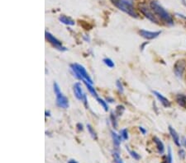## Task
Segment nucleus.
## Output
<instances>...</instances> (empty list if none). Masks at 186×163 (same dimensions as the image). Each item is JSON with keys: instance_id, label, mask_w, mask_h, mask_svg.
I'll return each mask as SVG.
<instances>
[{"instance_id": "obj_1", "label": "nucleus", "mask_w": 186, "mask_h": 163, "mask_svg": "<svg viewBox=\"0 0 186 163\" xmlns=\"http://www.w3.org/2000/svg\"><path fill=\"white\" fill-rule=\"evenodd\" d=\"M150 7L153 11V13H155V15L158 17L164 23L169 25V26L174 25V20H173L172 16L158 2L152 1L150 3Z\"/></svg>"}, {"instance_id": "obj_2", "label": "nucleus", "mask_w": 186, "mask_h": 163, "mask_svg": "<svg viewBox=\"0 0 186 163\" xmlns=\"http://www.w3.org/2000/svg\"><path fill=\"white\" fill-rule=\"evenodd\" d=\"M112 3L119 10L124 12L133 17H138V14L134 8V0H111Z\"/></svg>"}, {"instance_id": "obj_3", "label": "nucleus", "mask_w": 186, "mask_h": 163, "mask_svg": "<svg viewBox=\"0 0 186 163\" xmlns=\"http://www.w3.org/2000/svg\"><path fill=\"white\" fill-rule=\"evenodd\" d=\"M70 69H71L72 72L74 73V74L77 78L80 79L82 81L88 82L89 83L93 84V80L89 77V74L86 71V69L82 65H80L79 63H73V64H70Z\"/></svg>"}, {"instance_id": "obj_4", "label": "nucleus", "mask_w": 186, "mask_h": 163, "mask_svg": "<svg viewBox=\"0 0 186 163\" xmlns=\"http://www.w3.org/2000/svg\"><path fill=\"white\" fill-rule=\"evenodd\" d=\"M53 88L54 92H55L56 97V105H57V106L62 108V109H67L69 107V100L65 96L62 94V92H61V88L59 87V85L57 84V82H54Z\"/></svg>"}, {"instance_id": "obj_5", "label": "nucleus", "mask_w": 186, "mask_h": 163, "mask_svg": "<svg viewBox=\"0 0 186 163\" xmlns=\"http://www.w3.org/2000/svg\"><path fill=\"white\" fill-rule=\"evenodd\" d=\"M73 90H74V96H75V97L77 98L78 100L83 101L85 106H86L87 108H89L88 99H87L86 95H85V93L84 92V91H83L82 86H81V84H80V82L74 83Z\"/></svg>"}, {"instance_id": "obj_6", "label": "nucleus", "mask_w": 186, "mask_h": 163, "mask_svg": "<svg viewBox=\"0 0 186 163\" xmlns=\"http://www.w3.org/2000/svg\"><path fill=\"white\" fill-rule=\"evenodd\" d=\"M186 69V61L184 59H179L174 65V72L177 78H182L184 73Z\"/></svg>"}, {"instance_id": "obj_7", "label": "nucleus", "mask_w": 186, "mask_h": 163, "mask_svg": "<svg viewBox=\"0 0 186 163\" xmlns=\"http://www.w3.org/2000/svg\"><path fill=\"white\" fill-rule=\"evenodd\" d=\"M45 35H46V40H47L49 42L51 43V45H53L54 47L56 48V49H57V50H61V51H66L67 49L65 47H64L63 45H62V44H61V42L59 40H57L56 38V37L54 36L53 35H51L50 32H45Z\"/></svg>"}, {"instance_id": "obj_8", "label": "nucleus", "mask_w": 186, "mask_h": 163, "mask_svg": "<svg viewBox=\"0 0 186 163\" xmlns=\"http://www.w3.org/2000/svg\"><path fill=\"white\" fill-rule=\"evenodd\" d=\"M140 11H141V13L143 14L144 16L146 17L147 19H149L151 21L156 24L159 23V20L156 18V16L155 15V13H153V11L152 9H149L145 6H141L140 7Z\"/></svg>"}, {"instance_id": "obj_9", "label": "nucleus", "mask_w": 186, "mask_h": 163, "mask_svg": "<svg viewBox=\"0 0 186 163\" xmlns=\"http://www.w3.org/2000/svg\"><path fill=\"white\" fill-rule=\"evenodd\" d=\"M160 33H161L160 31H158V32H150V31H146V30L143 29L139 31V34L146 40L155 39V38L159 36L160 35Z\"/></svg>"}, {"instance_id": "obj_10", "label": "nucleus", "mask_w": 186, "mask_h": 163, "mask_svg": "<svg viewBox=\"0 0 186 163\" xmlns=\"http://www.w3.org/2000/svg\"><path fill=\"white\" fill-rule=\"evenodd\" d=\"M153 94L156 97V98L159 100V101L161 103V105L165 108H169L171 106V103L167 98L164 97L161 93H160L159 92H156V91H153Z\"/></svg>"}, {"instance_id": "obj_11", "label": "nucleus", "mask_w": 186, "mask_h": 163, "mask_svg": "<svg viewBox=\"0 0 186 163\" xmlns=\"http://www.w3.org/2000/svg\"><path fill=\"white\" fill-rule=\"evenodd\" d=\"M168 129H169L170 136H171V138H172V139L173 141H174V142H175V144H176L177 147H180L181 141H180V135L178 134V133L176 132V129L171 126H169Z\"/></svg>"}, {"instance_id": "obj_12", "label": "nucleus", "mask_w": 186, "mask_h": 163, "mask_svg": "<svg viewBox=\"0 0 186 163\" xmlns=\"http://www.w3.org/2000/svg\"><path fill=\"white\" fill-rule=\"evenodd\" d=\"M153 141L156 143V146L157 151L160 154H163L165 153V146H164V143L162 142V141L158 137H154L153 138Z\"/></svg>"}, {"instance_id": "obj_13", "label": "nucleus", "mask_w": 186, "mask_h": 163, "mask_svg": "<svg viewBox=\"0 0 186 163\" xmlns=\"http://www.w3.org/2000/svg\"><path fill=\"white\" fill-rule=\"evenodd\" d=\"M176 100L177 104L180 106H181L184 109L186 110V95L184 94H178L176 95Z\"/></svg>"}, {"instance_id": "obj_14", "label": "nucleus", "mask_w": 186, "mask_h": 163, "mask_svg": "<svg viewBox=\"0 0 186 163\" xmlns=\"http://www.w3.org/2000/svg\"><path fill=\"white\" fill-rule=\"evenodd\" d=\"M111 135H112V138H113V144H114L115 147H116L117 149H118L120 147V144H121V140H122V137H121V135H118V134H116V133L113 131L111 132Z\"/></svg>"}, {"instance_id": "obj_15", "label": "nucleus", "mask_w": 186, "mask_h": 163, "mask_svg": "<svg viewBox=\"0 0 186 163\" xmlns=\"http://www.w3.org/2000/svg\"><path fill=\"white\" fill-rule=\"evenodd\" d=\"M59 20L65 25H68V26H74V21H73L71 18H69L68 17L65 16V15H61L59 17Z\"/></svg>"}, {"instance_id": "obj_16", "label": "nucleus", "mask_w": 186, "mask_h": 163, "mask_svg": "<svg viewBox=\"0 0 186 163\" xmlns=\"http://www.w3.org/2000/svg\"><path fill=\"white\" fill-rule=\"evenodd\" d=\"M83 82H84V83H85V85L86 86V87L88 88L89 93H90V94L92 95L93 97H94L95 98H98V93H97V92H96L95 88H93V87H92V84L89 83L88 82H86V81H83Z\"/></svg>"}, {"instance_id": "obj_17", "label": "nucleus", "mask_w": 186, "mask_h": 163, "mask_svg": "<svg viewBox=\"0 0 186 163\" xmlns=\"http://www.w3.org/2000/svg\"><path fill=\"white\" fill-rule=\"evenodd\" d=\"M87 129H88L89 133V134L91 135V137L93 138L94 140H97L98 136H97V134H96L95 130H94V129H93V127L91 126L90 124H87Z\"/></svg>"}, {"instance_id": "obj_18", "label": "nucleus", "mask_w": 186, "mask_h": 163, "mask_svg": "<svg viewBox=\"0 0 186 163\" xmlns=\"http://www.w3.org/2000/svg\"><path fill=\"white\" fill-rule=\"evenodd\" d=\"M127 150L128 151V153H129V154H130L131 157H132L133 158H134L135 160L138 161V160H140V159H141V156L139 155L137 153H136L135 151L130 150V149L128 148V147H127Z\"/></svg>"}, {"instance_id": "obj_19", "label": "nucleus", "mask_w": 186, "mask_h": 163, "mask_svg": "<svg viewBox=\"0 0 186 163\" xmlns=\"http://www.w3.org/2000/svg\"><path fill=\"white\" fill-rule=\"evenodd\" d=\"M96 100H97V101H98L100 105H101V106L103 108H104V110L105 111H109V105H108V104H107V101H105L104 100H103V99H101V98H96Z\"/></svg>"}, {"instance_id": "obj_20", "label": "nucleus", "mask_w": 186, "mask_h": 163, "mask_svg": "<svg viewBox=\"0 0 186 163\" xmlns=\"http://www.w3.org/2000/svg\"><path fill=\"white\" fill-rule=\"evenodd\" d=\"M113 159H114V163H124L122 161V158L120 157V154L118 152L114 151V153H113Z\"/></svg>"}, {"instance_id": "obj_21", "label": "nucleus", "mask_w": 186, "mask_h": 163, "mask_svg": "<svg viewBox=\"0 0 186 163\" xmlns=\"http://www.w3.org/2000/svg\"><path fill=\"white\" fill-rule=\"evenodd\" d=\"M110 119H111V122H112V124H113V126L114 127V129H116L117 126V116H116V114L113 113V112H112L111 115H110Z\"/></svg>"}, {"instance_id": "obj_22", "label": "nucleus", "mask_w": 186, "mask_h": 163, "mask_svg": "<svg viewBox=\"0 0 186 163\" xmlns=\"http://www.w3.org/2000/svg\"><path fill=\"white\" fill-rule=\"evenodd\" d=\"M103 62H104V64L108 66L109 68H111V69H113V68L114 67V63L113 62V60H112L111 59H109V58L104 59H103Z\"/></svg>"}, {"instance_id": "obj_23", "label": "nucleus", "mask_w": 186, "mask_h": 163, "mask_svg": "<svg viewBox=\"0 0 186 163\" xmlns=\"http://www.w3.org/2000/svg\"><path fill=\"white\" fill-rule=\"evenodd\" d=\"M166 162L167 163H173V156H172V150L171 147H168L167 157H166Z\"/></svg>"}, {"instance_id": "obj_24", "label": "nucleus", "mask_w": 186, "mask_h": 163, "mask_svg": "<svg viewBox=\"0 0 186 163\" xmlns=\"http://www.w3.org/2000/svg\"><path fill=\"white\" fill-rule=\"evenodd\" d=\"M124 110H125V108H124L123 105H117V107H116V111H115L116 116H122V113H123V111H124Z\"/></svg>"}, {"instance_id": "obj_25", "label": "nucleus", "mask_w": 186, "mask_h": 163, "mask_svg": "<svg viewBox=\"0 0 186 163\" xmlns=\"http://www.w3.org/2000/svg\"><path fill=\"white\" fill-rule=\"evenodd\" d=\"M120 135L122 137V139L127 140L128 139V131L127 129H123L120 131Z\"/></svg>"}, {"instance_id": "obj_26", "label": "nucleus", "mask_w": 186, "mask_h": 163, "mask_svg": "<svg viewBox=\"0 0 186 163\" xmlns=\"http://www.w3.org/2000/svg\"><path fill=\"white\" fill-rule=\"evenodd\" d=\"M116 86H117V89L120 92H123V86H122V82L119 80H117V82H116Z\"/></svg>"}, {"instance_id": "obj_27", "label": "nucleus", "mask_w": 186, "mask_h": 163, "mask_svg": "<svg viewBox=\"0 0 186 163\" xmlns=\"http://www.w3.org/2000/svg\"><path fill=\"white\" fill-rule=\"evenodd\" d=\"M185 152H184V150H183V149H180V150L179 151V157H180V159H184L185 158Z\"/></svg>"}, {"instance_id": "obj_28", "label": "nucleus", "mask_w": 186, "mask_h": 163, "mask_svg": "<svg viewBox=\"0 0 186 163\" xmlns=\"http://www.w3.org/2000/svg\"><path fill=\"white\" fill-rule=\"evenodd\" d=\"M181 144L183 145L184 147H186V138L185 137L182 138V139H181Z\"/></svg>"}, {"instance_id": "obj_29", "label": "nucleus", "mask_w": 186, "mask_h": 163, "mask_svg": "<svg viewBox=\"0 0 186 163\" xmlns=\"http://www.w3.org/2000/svg\"><path fill=\"white\" fill-rule=\"evenodd\" d=\"M76 127H77L78 130H80V131H82V130H83V124H82L79 123V124H77Z\"/></svg>"}, {"instance_id": "obj_30", "label": "nucleus", "mask_w": 186, "mask_h": 163, "mask_svg": "<svg viewBox=\"0 0 186 163\" xmlns=\"http://www.w3.org/2000/svg\"><path fill=\"white\" fill-rule=\"evenodd\" d=\"M139 130L141 131V133L142 134H146V130L144 129L143 127H139Z\"/></svg>"}, {"instance_id": "obj_31", "label": "nucleus", "mask_w": 186, "mask_h": 163, "mask_svg": "<svg viewBox=\"0 0 186 163\" xmlns=\"http://www.w3.org/2000/svg\"><path fill=\"white\" fill-rule=\"evenodd\" d=\"M149 42H144L142 45L140 46V49H141V50H144V49H145V47H146V45H148Z\"/></svg>"}, {"instance_id": "obj_32", "label": "nucleus", "mask_w": 186, "mask_h": 163, "mask_svg": "<svg viewBox=\"0 0 186 163\" xmlns=\"http://www.w3.org/2000/svg\"><path fill=\"white\" fill-rule=\"evenodd\" d=\"M109 100V102H113V99H112V98L110 97H108L107 98V101Z\"/></svg>"}, {"instance_id": "obj_33", "label": "nucleus", "mask_w": 186, "mask_h": 163, "mask_svg": "<svg viewBox=\"0 0 186 163\" xmlns=\"http://www.w3.org/2000/svg\"><path fill=\"white\" fill-rule=\"evenodd\" d=\"M68 163H78V162L75 160H69V161H68Z\"/></svg>"}, {"instance_id": "obj_34", "label": "nucleus", "mask_w": 186, "mask_h": 163, "mask_svg": "<svg viewBox=\"0 0 186 163\" xmlns=\"http://www.w3.org/2000/svg\"><path fill=\"white\" fill-rule=\"evenodd\" d=\"M51 116V115H50V112H49V111L47 112V111H46V116Z\"/></svg>"}, {"instance_id": "obj_35", "label": "nucleus", "mask_w": 186, "mask_h": 163, "mask_svg": "<svg viewBox=\"0 0 186 163\" xmlns=\"http://www.w3.org/2000/svg\"><path fill=\"white\" fill-rule=\"evenodd\" d=\"M182 2H183L184 3H185V0H182Z\"/></svg>"}, {"instance_id": "obj_36", "label": "nucleus", "mask_w": 186, "mask_h": 163, "mask_svg": "<svg viewBox=\"0 0 186 163\" xmlns=\"http://www.w3.org/2000/svg\"><path fill=\"white\" fill-rule=\"evenodd\" d=\"M162 163H167V162H166V160H165V162H162Z\"/></svg>"}]
</instances>
